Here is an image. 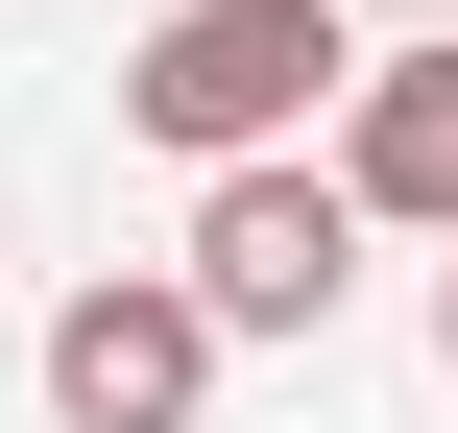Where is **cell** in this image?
Returning <instances> with one entry per match:
<instances>
[{
    "label": "cell",
    "mask_w": 458,
    "mask_h": 433,
    "mask_svg": "<svg viewBox=\"0 0 458 433\" xmlns=\"http://www.w3.org/2000/svg\"><path fill=\"white\" fill-rule=\"evenodd\" d=\"M362 96V24L338 0H145V48H121V121L217 193V169H290L314 121Z\"/></svg>",
    "instance_id": "6da1fadb"
},
{
    "label": "cell",
    "mask_w": 458,
    "mask_h": 433,
    "mask_svg": "<svg viewBox=\"0 0 458 433\" xmlns=\"http://www.w3.org/2000/svg\"><path fill=\"white\" fill-rule=\"evenodd\" d=\"M169 289H193L217 337H338V313H362V193H338V145L217 169V193H193V241H169Z\"/></svg>",
    "instance_id": "7a4b0ae2"
},
{
    "label": "cell",
    "mask_w": 458,
    "mask_h": 433,
    "mask_svg": "<svg viewBox=\"0 0 458 433\" xmlns=\"http://www.w3.org/2000/svg\"><path fill=\"white\" fill-rule=\"evenodd\" d=\"M217 362H242V337H217L169 265H97V289L48 313V433H193Z\"/></svg>",
    "instance_id": "3957f363"
},
{
    "label": "cell",
    "mask_w": 458,
    "mask_h": 433,
    "mask_svg": "<svg viewBox=\"0 0 458 433\" xmlns=\"http://www.w3.org/2000/svg\"><path fill=\"white\" fill-rule=\"evenodd\" d=\"M338 193H362V241H458V24L362 48V96H338Z\"/></svg>",
    "instance_id": "277c9868"
},
{
    "label": "cell",
    "mask_w": 458,
    "mask_h": 433,
    "mask_svg": "<svg viewBox=\"0 0 458 433\" xmlns=\"http://www.w3.org/2000/svg\"><path fill=\"white\" fill-rule=\"evenodd\" d=\"M338 24H386V48H411V24H458V0H338Z\"/></svg>",
    "instance_id": "5b68a950"
},
{
    "label": "cell",
    "mask_w": 458,
    "mask_h": 433,
    "mask_svg": "<svg viewBox=\"0 0 458 433\" xmlns=\"http://www.w3.org/2000/svg\"><path fill=\"white\" fill-rule=\"evenodd\" d=\"M435 386H458V265H435Z\"/></svg>",
    "instance_id": "8992f818"
}]
</instances>
